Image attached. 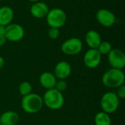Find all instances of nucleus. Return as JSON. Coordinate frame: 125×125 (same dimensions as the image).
Segmentation results:
<instances>
[{
    "mask_svg": "<svg viewBox=\"0 0 125 125\" xmlns=\"http://www.w3.org/2000/svg\"><path fill=\"white\" fill-rule=\"evenodd\" d=\"M94 124L95 125H111L110 115L103 111L98 112L94 116Z\"/></svg>",
    "mask_w": 125,
    "mask_h": 125,
    "instance_id": "17",
    "label": "nucleus"
},
{
    "mask_svg": "<svg viewBox=\"0 0 125 125\" xmlns=\"http://www.w3.org/2000/svg\"><path fill=\"white\" fill-rule=\"evenodd\" d=\"M48 11L49 7L48 4L40 1L33 3V4L30 7V12L31 15L37 19L45 18Z\"/></svg>",
    "mask_w": 125,
    "mask_h": 125,
    "instance_id": "12",
    "label": "nucleus"
},
{
    "mask_svg": "<svg viewBox=\"0 0 125 125\" xmlns=\"http://www.w3.org/2000/svg\"><path fill=\"white\" fill-rule=\"evenodd\" d=\"M40 83L42 87L46 90L53 89L57 81V78L53 73L51 72H44L42 73L39 79Z\"/></svg>",
    "mask_w": 125,
    "mask_h": 125,
    "instance_id": "14",
    "label": "nucleus"
},
{
    "mask_svg": "<svg viewBox=\"0 0 125 125\" xmlns=\"http://www.w3.org/2000/svg\"><path fill=\"white\" fill-rule=\"evenodd\" d=\"M28 1H31V2H33V3H34V2H37V1H40V0H28Z\"/></svg>",
    "mask_w": 125,
    "mask_h": 125,
    "instance_id": "26",
    "label": "nucleus"
},
{
    "mask_svg": "<svg viewBox=\"0 0 125 125\" xmlns=\"http://www.w3.org/2000/svg\"><path fill=\"white\" fill-rule=\"evenodd\" d=\"M14 18V11L9 6L0 7V25L6 26L12 23Z\"/></svg>",
    "mask_w": 125,
    "mask_h": 125,
    "instance_id": "16",
    "label": "nucleus"
},
{
    "mask_svg": "<svg viewBox=\"0 0 125 125\" xmlns=\"http://www.w3.org/2000/svg\"><path fill=\"white\" fill-rule=\"evenodd\" d=\"M112 49L111 44L108 41H102L97 48L101 55H108Z\"/></svg>",
    "mask_w": 125,
    "mask_h": 125,
    "instance_id": "19",
    "label": "nucleus"
},
{
    "mask_svg": "<svg viewBox=\"0 0 125 125\" xmlns=\"http://www.w3.org/2000/svg\"><path fill=\"white\" fill-rule=\"evenodd\" d=\"M21 105L23 111L29 114L38 113L43 107L44 103L42 97L35 93H31L28 95L23 96Z\"/></svg>",
    "mask_w": 125,
    "mask_h": 125,
    "instance_id": "2",
    "label": "nucleus"
},
{
    "mask_svg": "<svg viewBox=\"0 0 125 125\" xmlns=\"http://www.w3.org/2000/svg\"><path fill=\"white\" fill-rule=\"evenodd\" d=\"M2 1V0H0V1Z\"/></svg>",
    "mask_w": 125,
    "mask_h": 125,
    "instance_id": "27",
    "label": "nucleus"
},
{
    "mask_svg": "<svg viewBox=\"0 0 125 125\" xmlns=\"http://www.w3.org/2000/svg\"><path fill=\"white\" fill-rule=\"evenodd\" d=\"M5 35V26L0 25V36Z\"/></svg>",
    "mask_w": 125,
    "mask_h": 125,
    "instance_id": "24",
    "label": "nucleus"
},
{
    "mask_svg": "<svg viewBox=\"0 0 125 125\" xmlns=\"http://www.w3.org/2000/svg\"><path fill=\"white\" fill-rule=\"evenodd\" d=\"M102 60V55L97 49L89 48L87 50L83 56V63L89 69L97 68Z\"/></svg>",
    "mask_w": 125,
    "mask_h": 125,
    "instance_id": "9",
    "label": "nucleus"
},
{
    "mask_svg": "<svg viewBox=\"0 0 125 125\" xmlns=\"http://www.w3.org/2000/svg\"><path fill=\"white\" fill-rule=\"evenodd\" d=\"M72 73L71 65L66 61L59 62L53 70V74L57 80H66Z\"/></svg>",
    "mask_w": 125,
    "mask_h": 125,
    "instance_id": "11",
    "label": "nucleus"
},
{
    "mask_svg": "<svg viewBox=\"0 0 125 125\" xmlns=\"http://www.w3.org/2000/svg\"><path fill=\"white\" fill-rule=\"evenodd\" d=\"M120 99L117 97L116 94L114 92H108L105 93L100 100V106L102 111L111 114L115 113L119 106Z\"/></svg>",
    "mask_w": 125,
    "mask_h": 125,
    "instance_id": "4",
    "label": "nucleus"
},
{
    "mask_svg": "<svg viewBox=\"0 0 125 125\" xmlns=\"http://www.w3.org/2000/svg\"><path fill=\"white\" fill-rule=\"evenodd\" d=\"M4 65V59L2 56H0V70L3 68Z\"/></svg>",
    "mask_w": 125,
    "mask_h": 125,
    "instance_id": "25",
    "label": "nucleus"
},
{
    "mask_svg": "<svg viewBox=\"0 0 125 125\" xmlns=\"http://www.w3.org/2000/svg\"><path fill=\"white\" fill-rule=\"evenodd\" d=\"M18 92L21 95L26 96L32 92V86L29 81H23L20 83L18 86Z\"/></svg>",
    "mask_w": 125,
    "mask_h": 125,
    "instance_id": "18",
    "label": "nucleus"
},
{
    "mask_svg": "<svg viewBox=\"0 0 125 125\" xmlns=\"http://www.w3.org/2000/svg\"><path fill=\"white\" fill-rule=\"evenodd\" d=\"M20 120L18 114L13 111H7L0 116V124L1 125H16Z\"/></svg>",
    "mask_w": 125,
    "mask_h": 125,
    "instance_id": "15",
    "label": "nucleus"
},
{
    "mask_svg": "<svg viewBox=\"0 0 125 125\" xmlns=\"http://www.w3.org/2000/svg\"><path fill=\"white\" fill-rule=\"evenodd\" d=\"M25 35V31L18 23H11L5 26V37L7 40L12 42L21 41Z\"/></svg>",
    "mask_w": 125,
    "mask_h": 125,
    "instance_id": "7",
    "label": "nucleus"
},
{
    "mask_svg": "<svg viewBox=\"0 0 125 125\" xmlns=\"http://www.w3.org/2000/svg\"><path fill=\"white\" fill-rule=\"evenodd\" d=\"M83 42L78 37H71L66 40L61 45L62 53L67 56H75L81 52Z\"/></svg>",
    "mask_w": 125,
    "mask_h": 125,
    "instance_id": "6",
    "label": "nucleus"
},
{
    "mask_svg": "<svg viewBox=\"0 0 125 125\" xmlns=\"http://www.w3.org/2000/svg\"><path fill=\"white\" fill-rule=\"evenodd\" d=\"M117 97L119 99H125V84L118 87L116 89V92H115Z\"/></svg>",
    "mask_w": 125,
    "mask_h": 125,
    "instance_id": "22",
    "label": "nucleus"
},
{
    "mask_svg": "<svg viewBox=\"0 0 125 125\" xmlns=\"http://www.w3.org/2000/svg\"><path fill=\"white\" fill-rule=\"evenodd\" d=\"M85 42L89 48L97 49L102 42V38L96 30H89L85 34Z\"/></svg>",
    "mask_w": 125,
    "mask_h": 125,
    "instance_id": "13",
    "label": "nucleus"
},
{
    "mask_svg": "<svg viewBox=\"0 0 125 125\" xmlns=\"http://www.w3.org/2000/svg\"><path fill=\"white\" fill-rule=\"evenodd\" d=\"M102 82L105 86L109 89H117L125 84V73L122 70L111 68L103 74Z\"/></svg>",
    "mask_w": 125,
    "mask_h": 125,
    "instance_id": "1",
    "label": "nucleus"
},
{
    "mask_svg": "<svg viewBox=\"0 0 125 125\" xmlns=\"http://www.w3.org/2000/svg\"><path fill=\"white\" fill-rule=\"evenodd\" d=\"M42 100L47 108L53 111L61 109L64 104L63 94L55 88L46 90L42 97Z\"/></svg>",
    "mask_w": 125,
    "mask_h": 125,
    "instance_id": "3",
    "label": "nucleus"
},
{
    "mask_svg": "<svg viewBox=\"0 0 125 125\" xmlns=\"http://www.w3.org/2000/svg\"><path fill=\"white\" fill-rule=\"evenodd\" d=\"M56 90H58L59 92H64L67 88V83L66 82L65 80H57L56 81V83L55 85V87H54Z\"/></svg>",
    "mask_w": 125,
    "mask_h": 125,
    "instance_id": "20",
    "label": "nucleus"
},
{
    "mask_svg": "<svg viewBox=\"0 0 125 125\" xmlns=\"http://www.w3.org/2000/svg\"><path fill=\"white\" fill-rule=\"evenodd\" d=\"M45 19L50 27L60 29L67 22V14L62 9L55 7L49 10Z\"/></svg>",
    "mask_w": 125,
    "mask_h": 125,
    "instance_id": "5",
    "label": "nucleus"
},
{
    "mask_svg": "<svg viewBox=\"0 0 125 125\" xmlns=\"http://www.w3.org/2000/svg\"><path fill=\"white\" fill-rule=\"evenodd\" d=\"M60 34V31L59 29L57 28H53L50 27V29L48 31V35L51 40H56Z\"/></svg>",
    "mask_w": 125,
    "mask_h": 125,
    "instance_id": "21",
    "label": "nucleus"
},
{
    "mask_svg": "<svg viewBox=\"0 0 125 125\" xmlns=\"http://www.w3.org/2000/svg\"><path fill=\"white\" fill-rule=\"evenodd\" d=\"M97 22L104 27H111L116 23V16L113 12L108 9H100L96 13Z\"/></svg>",
    "mask_w": 125,
    "mask_h": 125,
    "instance_id": "10",
    "label": "nucleus"
},
{
    "mask_svg": "<svg viewBox=\"0 0 125 125\" xmlns=\"http://www.w3.org/2000/svg\"><path fill=\"white\" fill-rule=\"evenodd\" d=\"M0 125H1V124H0Z\"/></svg>",
    "mask_w": 125,
    "mask_h": 125,
    "instance_id": "28",
    "label": "nucleus"
},
{
    "mask_svg": "<svg viewBox=\"0 0 125 125\" xmlns=\"http://www.w3.org/2000/svg\"><path fill=\"white\" fill-rule=\"evenodd\" d=\"M7 41V39H6L5 35H1V36H0V46L4 45L6 43Z\"/></svg>",
    "mask_w": 125,
    "mask_h": 125,
    "instance_id": "23",
    "label": "nucleus"
},
{
    "mask_svg": "<svg viewBox=\"0 0 125 125\" xmlns=\"http://www.w3.org/2000/svg\"><path fill=\"white\" fill-rule=\"evenodd\" d=\"M108 60L112 68L123 70L125 66V53L119 48H113L108 54Z\"/></svg>",
    "mask_w": 125,
    "mask_h": 125,
    "instance_id": "8",
    "label": "nucleus"
}]
</instances>
